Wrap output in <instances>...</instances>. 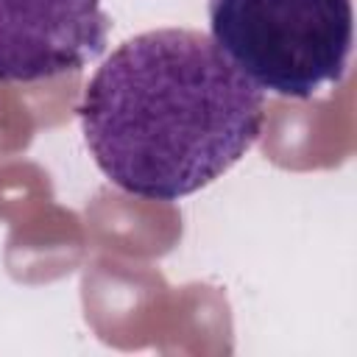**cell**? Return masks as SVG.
<instances>
[{
    "label": "cell",
    "instance_id": "cell-1",
    "mask_svg": "<svg viewBox=\"0 0 357 357\" xmlns=\"http://www.w3.org/2000/svg\"><path fill=\"white\" fill-rule=\"evenodd\" d=\"M78 120L98 170L114 187L145 201H178L251 151L265 98L212 36L153 28L103 59Z\"/></svg>",
    "mask_w": 357,
    "mask_h": 357
},
{
    "label": "cell",
    "instance_id": "cell-2",
    "mask_svg": "<svg viewBox=\"0 0 357 357\" xmlns=\"http://www.w3.org/2000/svg\"><path fill=\"white\" fill-rule=\"evenodd\" d=\"M209 31L254 86L310 100L343 81L354 11L351 0H209Z\"/></svg>",
    "mask_w": 357,
    "mask_h": 357
},
{
    "label": "cell",
    "instance_id": "cell-3",
    "mask_svg": "<svg viewBox=\"0 0 357 357\" xmlns=\"http://www.w3.org/2000/svg\"><path fill=\"white\" fill-rule=\"evenodd\" d=\"M100 0H0V81L33 84L86 67L106 50Z\"/></svg>",
    "mask_w": 357,
    "mask_h": 357
}]
</instances>
